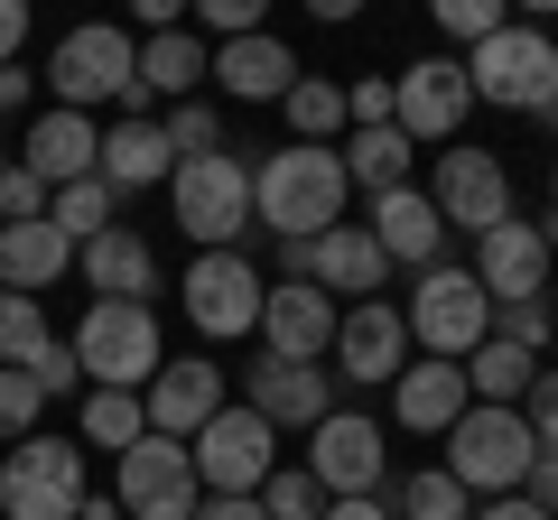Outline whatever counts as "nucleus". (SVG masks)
Wrapping results in <instances>:
<instances>
[{"mask_svg": "<svg viewBox=\"0 0 558 520\" xmlns=\"http://www.w3.org/2000/svg\"><path fill=\"white\" fill-rule=\"evenodd\" d=\"M344 196H354V177H344V149H270V159L252 168V223H270L279 242H326L344 223Z\"/></svg>", "mask_w": 558, "mask_h": 520, "instance_id": "nucleus-1", "label": "nucleus"}, {"mask_svg": "<svg viewBox=\"0 0 558 520\" xmlns=\"http://www.w3.org/2000/svg\"><path fill=\"white\" fill-rule=\"evenodd\" d=\"M57 112H84V102H121V121H149V84H140V47L131 28L94 20V28H65L57 38Z\"/></svg>", "mask_w": 558, "mask_h": 520, "instance_id": "nucleus-2", "label": "nucleus"}, {"mask_svg": "<svg viewBox=\"0 0 558 520\" xmlns=\"http://www.w3.org/2000/svg\"><path fill=\"white\" fill-rule=\"evenodd\" d=\"M75 372L94 381V391H149V381L168 372L159 317L140 298H94L84 307V335H75Z\"/></svg>", "mask_w": 558, "mask_h": 520, "instance_id": "nucleus-3", "label": "nucleus"}, {"mask_svg": "<svg viewBox=\"0 0 558 520\" xmlns=\"http://www.w3.org/2000/svg\"><path fill=\"white\" fill-rule=\"evenodd\" d=\"M531 465H539V437H531V419L521 409H465L457 428H447V474L465 483V493H484V502H502V493H521L531 483Z\"/></svg>", "mask_w": 558, "mask_h": 520, "instance_id": "nucleus-4", "label": "nucleus"}, {"mask_svg": "<svg viewBox=\"0 0 558 520\" xmlns=\"http://www.w3.org/2000/svg\"><path fill=\"white\" fill-rule=\"evenodd\" d=\"M400 325H410V344L418 354H438V362H465L484 335H494V298H484V280L475 270H418V288H410V307H400Z\"/></svg>", "mask_w": 558, "mask_h": 520, "instance_id": "nucleus-5", "label": "nucleus"}, {"mask_svg": "<svg viewBox=\"0 0 558 520\" xmlns=\"http://www.w3.org/2000/svg\"><path fill=\"white\" fill-rule=\"evenodd\" d=\"M168 196H178V233L196 242V251H233V242L252 233V168H242L233 149H215V159H178Z\"/></svg>", "mask_w": 558, "mask_h": 520, "instance_id": "nucleus-6", "label": "nucleus"}, {"mask_svg": "<svg viewBox=\"0 0 558 520\" xmlns=\"http://www.w3.org/2000/svg\"><path fill=\"white\" fill-rule=\"evenodd\" d=\"M465 84H475V102L539 112V102L558 94V38L531 28V20H502V38H484L475 57H465Z\"/></svg>", "mask_w": 558, "mask_h": 520, "instance_id": "nucleus-7", "label": "nucleus"}, {"mask_svg": "<svg viewBox=\"0 0 558 520\" xmlns=\"http://www.w3.org/2000/svg\"><path fill=\"white\" fill-rule=\"evenodd\" d=\"M84 446L57 437H20L10 465H0V520H75L84 511Z\"/></svg>", "mask_w": 558, "mask_h": 520, "instance_id": "nucleus-8", "label": "nucleus"}, {"mask_svg": "<svg viewBox=\"0 0 558 520\" xmlns=\"http://www.w3.org/2000/svg\"><path fill=\"white\" fill-rule=\"evenodd\" d=\"M186 456H196L205 493H260V483L279 474V428L242 400V409H223V419H205L196 437H186Z\"/></svg>", "mask_w": 558, "mask_h": 520, "instance_id": "nucleus-9", "label": "nucleus"}, {"mask_svg": "<svg viewBox=\"0 0 558 520\" xmlns=\"http://www.w3.org/2000/svg\"><path fill=\"white\" fill-rule=\"evenodd\" d=\"M112 493H121V511H131V520H196L205 483H196V456H186L178 437H159V428H149V437L121 456Z\"/></svg>", "mask_w": 558, "mask_h": 520, "instance_id": "nucleus-10", "label": "nucleus"}, {"mask_svg": "<svg viewBox=\"0 0 558 520\" xmlns=\"http://www.w3.org/2000/svg\"><path fill=\"white\" fill-rule=\"evenodd\" d=\"M428 205L447 214V233H494V223H512L521 205H512V168L494 159V149H447L438 159V177H428Z\"/></svg>", "mask_w": 558, "mask_h": 520, "instance_id": "nucleus-11", "label": "nucleus"}, {"mask_svg": "<svg viewBox=\"0 0 558 520\" xmlns=\"http://www.w3.org/2000/svg\"><path fill=\"white\" fill-rule=\"evenodd\" d=\"M475 112V84H465V57H418L391 75V121L418 140H457V121Z\"/></svg>", "mask_w": 558, "mask_h": 520, "instance_id": "nucleus-12", "label": "nucleus"}, {"mask_svg": "<svg viewBox=\"0 0 558 520\" xmlns=\"http://www.w3.org/2000/svg\"><path fill=\"white\" fill-rule=\"evenodd\" d=\"M186 317H196V335H260V270L242 251H196V270H186Z\"/></svg>", "mask_w": 558, "mask_h": 520, "instance_id": "nucleus-13", "label": "nucleus"}, {"mask_svg": "<svg viewBox=\"0 0 558 520\" xmlns=\"http://www.w3.org/2000/svg\"><path fill=\"white\" fill-rule=\"evenodd\" d=\"M307 474L326 483V502H354V493H391V456H381V428L363 409H336L326 428H307Z\"/></svg>", "mask_w": 558, "mask_h": 520, "instance_id": "nucleus-14", "label": "nucleus"}, {"mask_svg": "<svg viewBox=\"0 0 558 520\" xmlns=\"http://www.w3.org/2000/svg\"><path fill=\"white\" fill-rule=\"evenodd\" d=\"M336 325H344V307L326 298L317 280H279L270 298H260V344H270V362H317V354H336Z\"/></svg>", "mask_w": 558, "mask_h": 520, "instance_id": "nucleus-15", "label": "nucleus"}, {"mask_svg": "<svg viewBox=\"0 0 558 520\" xmlns=\"http://www.w3.org/2000/svg\"><path fill=\"white\" fill-rule=\"evenodd\" d=\"M0 372H28L47 400L84 381V372H75V344L47 335V307H38V298H10V288H0Z\"/></svg>", "mask_w": 558, "mask_h": 520, "instance_id": "nucleus-16", "label": "nucleus"}, {"mask_svg": "<svg viewBox=\"0 0 558 520\" xmlns=\"http://www.w3.org/2000/svg\"><path fill=\"white\" fill-rule=\"evenodd\" d=\"M410 372V325H400V307H381V298H363V307H344V325H336V381H400Z\"/></svg>", "mask_w": 558, "mask_h": 520, "instance_id": "nucleus-17", "label": "nucleus"}, {"mask_svg": "<svg viewBox=\"0 0 558 520\" xmlns=\"http://www.w3.org/2000/svg\"><path fill=\"white\" fill-rule=\"evenodd\" d=\"M475 280L494 307H521V298H549V242H539V223H494V233L475 242Z\"/></svg>", "mask_w": 558, "mask_h": 520, "instance_id": "nucleus-18", "label": "nucleus"}, {"mask_svg": "<svg viewBox=\"0 0 558 520\" xmlns=\"http://www.w3.org/2000/svg\"><path fill=\"white\" fill-rule=\"evenodd\" d=\"M20 168L47 177V196H57V186H84L102 168V131L84 112H57V102H47V112L28 121V140H20Z\"/></svg>", "mask_w": 558, "mask_h": 520, "instance_id": "nucleus-19", "label": "nucleus"}, {"mask_svg": "<svg viewBox=\"0 0 558 520\" xmlns=\"http://www.w3.org/2000/svg\"><path fill=\"white\" fill-rule=\"evenodd\" d=\"M475 409V391H465V362H438V354H418L410 372L391 381V419L410 428V437H447V428Z\"/></svg>", "mask_w": 558, "mask_h": 520, "instance_id": "nucleus-20", "label": "nucleus"}, {"mask_svg": "<svg viewBox=\"0 0 558 520\" xmlns=\"http://www.w3.org/2000/svg\"><path fill=\"white\" fill-rule=\"evenodd\" d=\"M242 381H252V409L270 428H326L336 419V372H317V362H270L260 354Z\"/></svg>", "mask_w": 558, "mask_h": 520, "instance_id": "nucleus-21", "label": "nucleus"}, {"mask_svg": "<svg viewBox=\"0 0 558 520\" xmlns=\"http://www.w3.org/2000/svg\"><path fill=\"white\" fill-rule=\"evenodd\" d=\"M140 400H149V428H159V437L186 446L205 419H223V362H205V354H196V362H168Z\"/></svg>", "mask_w": 558, "mask_h": 520, "instance_id": "nucleus-22", "label": "nucleus"}, {"mask_svg": "<svg viewBox=\"0 0 558 520\" xmlns=\"http://www.w3.org/2000/svg\"><path fill=\"white\" fill-rule=\"evenodd\" d=\"M307 280H317L326 298H354V307H363L381 280H391V251L373 242V223H336V233L307 251Z\"/></svg>", "mask_w": 558, "mask_h": 520, "instance_id": "nucleus-23", "label": "nucleus"}, {"mask_svg": "<svg viewBox=\"0 0 558 520\" xmlns=\"http://www.w3.org/2000/svg\"><path fill=\"white\" fill-rule=\"evenodd\" d=\"M373 242L391 251V270L410 260V270H438V251H447V214L418 186H400V196H373Z\"/></svg>", "mask_w": 558, "mask_h": 520, "instance_id": "nucleus-24", "label": "nucleus"}, {"mask_svg": "<svg viewBox=\"0 0 558 520\" xmlns=\"http://www.w3.org/2000/svg\"><path fill=\"white\" fill-rule=\"evenodd\" d=\"M112 196H140V186H168L178 177V149H168L159 121H112L102 131V168H94Z\"/></svg>", "mask_w": 558, "mask_h": 520, "instance_id": "nucleus-25", "label": "nucleus"}, {"mask_svg": "<svg viewBox=\"0 0 558 520\" xmlns=\"http://www.w3.org/2000/svg\"><path fill=\"white\" fill-rule=\"evenodd\" d=\"M65 270H75V242H65L57 223H0V288H10V298H38Z\"/></svg>", "mask_w": 558, "mask_h": 520, "instance_id": "nucleus-26", "label": "nucleus"}, {"mask_svg": "<svg viewBox=\"0 0 558 520\" xmlns=\"http://www.w3.org/2000/svg\"><path fill=\"white\" fill-rule=\"evenodd\" d=\"M215 84L233 102H289V84H299V57L260 28V38H233V47H215Z\"/></svg>", "mask_w": 558, "mask_h": 520, "instance_id": "nucleus-27", "label": "nucleus"}, {"mask_svg": "<svg viewBox=\"0 0 558 520\" xmlns=\"http://www.w3.org/2000/svg\"><path fill=\"white\" fill-rule=\"evenodd\" d=\"M75 270L94 280V298H149V288H159V260H149V242H140L131 223H112L102 242H84Z\"/></svg>", "mask_w": 558, "mask_h": 520, "instance_id": "nucleus-28", "label": "nucleus"}, {"mask_svg": "<svg viewBox=\"0 0 558 520\" xmlns=\"http://www.w3.org/2000/svg\"><path fill=\"white\" fill-rule=\"evenodd\" d=\"M205 75H215V57H205L196 28H159V38L140 47V84H149V94H168V102H196Z\"/></svg>", "mask_w": 558, "mask_h": 520, "instance_id": "nucleus-29", "label": "nucleus"}, {"mask_svg": "<svg viewBox=\"0 0 558 520\" xmlns=\"http://www.w3.org/2000/svg\"><path fill=\"white\" fill-rule=\"evenodd\" d=\"M531 381H539V362L521 354V344H502V335H484L475 354H465V391H475L484 409H521V400H531Z\"/></svg>", "mask_w": 558, "mask_h": 520, "instance_id": "nucleus-30", "label": "nucleus"}, {"mask_svg": "<svg viewBox=\"0 0 558 520\" xmlns=\"http://www.w3.org/2000/svg\"><path fill=\"white\" fill-rule=\"evenodd\" d=\"M410 131H400V121H381V131H354V149H344V177L363 186V196H400V186H410Z\"/></svg>", "mask_w": 558, "mask_h": 520, "instance_id": "nucleus-31", "label": "nucleus"}, {"mask_svg": "<svg viewBox=\"0 0 558 520\" xmlns=\"http://www.w3.org/2000/svg\"><path fill=\"white\" fill-rule=\"evenodd\" d=\"M381 502H391V520H475V502H465V483L447 474V465H418V474H400Z\"/></svg>", "mask_w": 558, "mask_h": 520, "instance_id": "nucleus-32", "label": "nucleus"}, {"mask_svg": "<svg viewBox=\"0 0 558 520\" xmlns=\"http://www.w3.org/2000/svg\"><path fill=\"white\" fill-rule=\"evenodd\" d=\"M149 437V400L140 391H84V446H112V465Z\"/></svg>", "mask_w": 558, "mask_h": 520, "instance_id": "nucleus-33", "label": "nucleus"}, {"mask_svg": "<svg viewBox=\"0 0 558 520\" xmlns=\"http://www.w3.org/2000/svg\"><path fill=\"white\" fill-rule=\"evenodd\" d=\"M112 186H102V177H84V186H57V205H47V223H57V233L65 242H75V251H84V242H102V233H112Z\"/></svg>", "mask_w": 558, "mask_h": 520, "instance_id": "nucleus-34", "label": "nucleus"}, {"mask_svg": "<svg viewBox=\"0 0 558 520\" xmlns=\"http://www.w3.org/2000/svg\"><path fill=\"white\" fill-rule=\"evenodd\" d=\"M289 131L326 149V131H344V84H317V75H299V84H289Z\"/></svg>", "mask_w": 558, "mask_h": 520, "instance_id": "nucleus-35", "label": "nucleus"}, {"mask_svg": "<svg viewBox=\"0 0 558 520\" xmlns=\"http://www.w3.org/2000/svg\"><path fill=\"white\" fill-rule=\"evenodd\" d=\"M260 511L270 520H326V483L307 474V465H279V474L260 483Z\"/></svg>", "mask_w": 558, "mask_h": 520, "instance_id": "nucleus-36", "label": "nucleus"}, {"mask_svg": "<svg viewBox=\"0 0 558 520\" xmlns=\"http://www.w3.org/2000/svg\"><path fill=\"white\" fill-rule=\"evenodd\" d=\"M38 409H47V391L28 372H0V446H20V437H38Z\"/></svg>", "mask_w": 558, "mask_h": 520, "instance_id": "nucleus-37", "label": "nucleus"}, {"mask_svg": "<svg viewBox=\"0 0 558 520\" xmlns=\"http://www.w3.org/2000/svg\"><path fill=\"white\" fill-rule=\"evenodd\" d=\"M494 335H502V344H521V354L539 362V344L558 335V307H549V298H521V307H494Z\"/></svg>", "mask_w": 558, "mask_h": 520, "instance_id": "nucleus-38", "label": "nucleus"}, {"mask_svg": "<svg viewBox=\"0 0 558 520\" xmlns=\"http://www.w3.org/2000/svg\"><path fill=\"white\" fill-rule=\"evenodd\" d=\"M168 149H178V159H215L223 149V131H215V112H205V102H168Z\"/></svg>", "mask_w": 558, "mask_h": 520, "instance_id": "nucleus-39", "label": "nucleus"}, {"mask_svg": "<svg viewBox=\"0 0 558 520\" xmlns=\"http://www.w3.org/2000/svg\"><path fill=\"white\" fill-rule=\"evenodd\" d=\"M438 28L465 47V57H475L484 38H502V0H438Z\"/></svg>", "mask_w": 558, "mask_h": 520, "instance_id": "nucleus-40", "label": "nucleus"}, {"mask_svg": "<svg viewBox=\"0 0 558 520\" xmlns=\"http://www.w3.org/2000/svg\"><path fill=\"white\" fill-rule=\"evenodd\" d=\"M47 177H28V168H10V177H0V223H47Z\"/></svg>", "mask_w": 558, "mask_h": 520, "instance_id": "nucleus-41", "label": "nucleus"}, {"mask_svg": "<svg viewBox=\"0 0 558 520\" xmlns=\"http://www.w3.org/2000/svg\"><path fill=\"white\" fill-rule=\"evenodd\" d=\"M521 419H531V437H539V446H558V372H539V381H531Z\"/></svg>", "mask_w": 558, "mask_h": 520, "instance_id": "nucleus-42", "label": "nucleus"}, {"mask_svg": "<svg viewBox=\"0 0 558 520\" xmlns=\"http://www.w3.org/2000/svg\"><path fill=\"white\" fill-rule=\"evenodd\" d=\"M196 520H270V511H260V493H205Z\"/></svg>", "mask_w": 558, "mask_h": 520, "instance_id": "nucleus-43", "label": "nucleus"}, {"mask_svg": "<svg viewBox=\"0 0 558 520\" xmlns=\"http://www.w3.org/2000/svg\"><path fill=\"white\" fill-rule=\"evenodd\" d=\"M521 502H539V511H558V446H539L531 483H521Z\"/></svg>", "mask_w": 558, "mask_h": 520, "instance_id": "nucleus-44", "label": "nucleus"}, {"mask_svg": "<svg viewBox=\"0 0 558 520\" xmlns=\"http://www.w3.org/2000/svg\"><path fill=\"white\" fill-rule=\"evenodd\" d=\"M28 102H38V75H28V65H0V121L28 112Z\"/></svg>", "mask_w": 558, "mask_h": 520, "instance_id": "nucleus-45", "label": "nucleus"}, {"mask_svg": "<svg viewBox=\"0 0 558 520\" xmlns=\"http://www.w3.org/2000/svg\"><path fill=\"white\" fill-rule=\"evenodd\" d=\"M20 47H28V10H20V0H0V65H20Z\"/></svg>", "mask_w": 558, "mask_h": 520, "instance_id": "nucleus-46", "label": "nucleus"}, {"mask_svg": "<svg viewBox=\"0 0 558 520\" xmlns=\"http://www.w3.org/2000/svg\"><path fill=\"white\" fill-rule=\"evenodd\" d=\"M326 520H391V502H381V493H354V502H326Z\"/></svg>", "mask_w": 558, "mask_h": 520, "instance_id": "nucleus-47", "label": "nucleus"}, {"mask_svg": "<svg viewBox=\"0 0 558 520\" xmlns=\"http://www.w3.org/2000/svg\"><path fill=\"white\" fill-rule=\"evenodd\" d=\"M475 520H558V511H539V502H521V493H502V502H484Z\"/></svg>", "mask_w": 558, "mask_h": 520, "instance_id": "nucleus-48", "label": "nucleus"}, {"mask_svg": "<svg viewBox=\"0 0 558 520\" xmlns=\"http://www.w3.org/2000/svg\"><path fill=\"white\" fill-rule=\"evenodd\" d=\"M75 520H131V511H121V493H84V511Z\"/></svg>", "mask_w": 558, "mask_h": 520, "instance_id": "nucleus-49", "label": "nucleus"}, {"mask_svg": "<svg viewBox=\"0 0 558 520\" xmlns=\"http://www.w3.org/2000/svg\"><path fill=\"white\" fill-rule=\"evenodd\" d=\"M531 121H539V131H558V94H549V102H539V112H531Z\"/></svg>", "mask_w": 558, "mask_h": 520, "instance_id": "nucleus-50", "label": "nucleus"}, {"mask_svg": "<svg viewBox=\"0 0 558 520\" xmlns=\"http://www.w3.org/2000/svg\"><path fill=\"white\" fill-rule=\"evenodd\" d=\"M539 242H549V260H558V214H539Z\"/></svg>", "mask_w": 558, "mask_h": 520, "instance_id": "nucleus-51", "label": "nucleus"}, {"mask_svg": "<svg viewBox=\"0 0 558 520\" xmlns=\"http://www.w3.org/2000/svg\"><path fill=\"white\" fill-rule=\"evenodd\" d=\"M549 214H558V159H549Z\"/></svg>", "mask_w": 558, "mask_h": 520, "instance_id": "nucleus-52", "label": "nucleus"}, {"mask_svg": "<svg viewBox=\"0 0 558 520\" xmlns=\"http://www.w3.org/2000/svg\"><path fill=\"white\" fill-rule=\"evenodd\" d=\"M10 168H20V159H10V149H0V177H10Z\"/></svg>", "mask_w": 558, "mask_h": 520, "instance_id": "nucleus-53", "label": "nucleus"}]
</instances>
